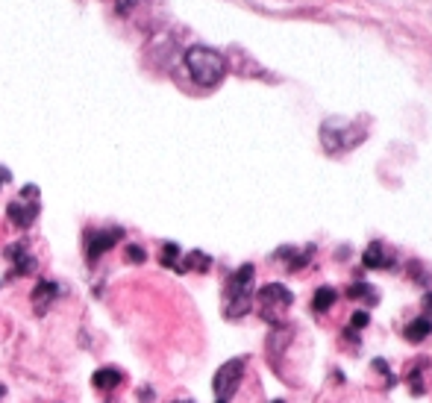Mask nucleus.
I'll return each mask as SVG.
<instances>
[{
  "instance_id": "412c9836",
  "label": "nucleus",
  "mask_w": 432,
  "mask_h": 403,
  "mask_svg": "<svg viewBox=\"0 0 432 403\" xmlns=\"http://www.w3.org/2000/svg\"><path fill=\"white\" fill-rule=\"evenodd\" d=\"M423 312H429V315H432V292H426V295H423Z\"/></svg>"
},
{
  "instance_id": "423d86ee",
  "label": "nucleus",
  "mask_w": 432,
  "mask_h": 403,
  "mask_svg": "<svg viewBox=\"0 0 432 403\" xmlns=\"http://www.w3.org/2000/svg\"><path fill=\"white\" fill-rule=\"evenodd\" d=\"M6 215H9V221H12L15 227L27 230V227L36 221V215H38V203H36V200H30V203H24V200H12V203L6 206Z\"/></svg>"
},
{
  "instance_id": "b1692460",
  "label": "nucleus",
  "mask_w": 432,
  "mask_h": 403,
  "mask_svg": "<svg viewBox=\"0 0 432 403\" xmlns=\"http://www.w3.org/2000/svg\"><path fill=\"white\" fill-rule=\"evenodd\" d=\"M177 403H191V400H177Z\"/></svg>"
},
{
  "instance_id": "a211bd4d",
  "label": "nucleus",
  "mask_w": 432,
  "mask_h": 403,
  "mask_svg": "<svg viewBox=\"0 0 432 403\" xmlns=\"http://www.w3.org/2000/svg\"><path fill=\"white\" fill-rule=\"evenodd\" d=\"M371 324V315L368 312H356L353 318H350V330H362V327H368Z\"/></svg>"
},
{
  "instance_id": "aec40b11",
  "label": "nucleus",
  "mask_w": 432,
  "mask_h": 403,
  "mask_svg": "<svg viewBox=\"0 0 432 403\" xmlns=\"http://www.w3.org/2000/svg\"><path fill=\"white\" fill-rule=\"evenodd\" d=\"M21 200H38V188L36 185H24L21 188Z\"/></svg>"
},
{
  "instance_id": "7ed1b4c3",
  "label": "nucleus",
  "mask_w": 432,
  "mask_h": 403,
  "mask_svg": "<svg viewBox=\"0 0 432 403\" xmlns=\"http://www.w3.org/2000/svg\"><path fill=\"white\" fill-rule=\"evenodd\" d=\"M242 377H245V359H230V362H224L218 371H215L212 389H215V397H218V403H227V400L238 392Z\"/></svg>"
},
{
  "instance_id": "393cba45",
  "label": "nucleus",
  "mask_w": 432,
  "mask_h": 403,
  "mask_svg": "<svg viewBox=\"0 0 432 403\" xmlns=\"http://www.w3.org/2000/svg\"><path fill=\"white\" fill-rule=\"evenodd\" d=\"M274 403H282V400H274Z\"/></svg>"
},
{
  "instance_id": "9d476101",
  "label": "nucleus",
  "mask_w": 432,
  "mask_h": 403,
  "mask_svg": "<svg viewBox=\"0 0 432 403\" xmlns=\"http://www.w3.org/2000/svg\"><path fill=\"white\" fill-rule=\"evenodd\" d=\"M209 265H212V259L206 256V253H200V250H191L182 262H177V271L180 274H185V271H209Z\"/></svg>"
},
{
  "instance_id": "f03ea898",
  "label": "nucleus",
  "mask_w": 432,
  "mask_h": 403,
  "mask_svg": "<svg viewBox=\"0 0 432 403\" xmlns=\"http://www.w3.org/2000/svg\"><path fill=\"white\" fill-rule=\"evenodd\" d=\"M253 265H242L230 280H227V292H224V315L227 318H242L250 310V297H253Z\"/></svg>"
},
{
  "instance_id": "4be33fe9",
  "label": "nucleus",
  "mask_w": 432,
  "mask_h": 403,
  "mask_svg": "<svg viewBox=\"0 0 432 403\" xmlns=\"http://www.w3.org/2000/svg\"><path fill=\"white\" fill-rule=\"evenodd\" d=\"M9 180H12L9 168H0V185H4V183H9Z\"/></svg>"
},
{
  "instance_id": "dca6fc26",
  "label": "nucleus",
  "mask_w": 432,
  "mask_h": 403,
  "mask_svg": "<svg viewBox=\"0 0 432 403\" xmlns=\"http://www.w3.org/2000/svg\"><path fill=\"white\" fill-rule=\"evenodd\" d=\"M409 389H412V394H423V392H426L423 377H421V368H412V371H409Z\"/></svg>"
},
{
  "instance_id": "5701e85b",
  "label": "nucleus",
  "mask_w": 432,
  "mask_h": 403,
  "mask_svg": "<svg viewBox=\"0 0 432 403\" xmlns=\"http://www.w3.org/2000/svg\"><path fill=\"white\" fill-rule=\"evenodd\" d=\"M0 397H4V386H0Z\"/></svg>"
},
{
  "instance_id": "f257e3e1",
  "label": "nucleus",
  "mask_w": 432,
  "mask_h": 403,
  "mask_svg": "<svg viewBox=\"0 0 432 403\" xmlns=\"http://www.w3.org/2000/svg\"><path fill=\"white\" fill-rule=\"evenodd\" d=\"M185 68H188V74L191 80H195L197 86H218L227 74V62L218 51H212V47H203V44H195V47H188L185 51Z\"/></svg>"
},
{
  "instance_id": "20e7f679",
  "label": "nucleus",
  "mask_w": 432,
  "mask_h": 403,
  "mask_svg": "<svg viewBox=\"0 0 432 403\" xmlns=\"http://www.w3.org/2000/svg\"><path fill=\"white\" fill-rule=\"evenodd\" d=\"M292 300H294V295L288 292L285 286H279V282H268V286L259 289V303H262V310H265V318H271L274 312L288 310Z\"/></svg>"
},
{
  "instance_id": "0eeeda50",
  "label": "nucleus",
  "mask_w": 432,
  "mask_h": 403,
  "mask_svg": "<svg viewBox=\"0 0 432 403\" xmlns=\"http://www.w3.org/2000/svg\"><path fill=\"white\" fill-rule=\"evenodd\" d=\"M59 295V286H56V282H51V280H41L38 282V286L33 289V306H36V312L38 315H44L47 312V306H51L53 303V297Z\"/></svg>"
},
{
  "instance_id": "6e6552de",
  "label": "nucleus",
  "mask_w": 432,
  "mask_h": 403,
  "mask_svg": "<svg viewBox=\"0 0 432 403\" xmlns=\"http://www.w3.org/2000/svg\"><path fill=\"white\" fill-rule=\"evenodd\" d=\"M6 256L15 259V271H12L15 277H21V274H33V271H36V259L27 253V245H24V242L6 248Z\"/></svg>"
},
{
  "instance_id": "9b49d317",
  "label": "nucleus",
  "mask_w": 432,
  "mask_h": 403,
  "mask_svg": "<svg viewBox=\"0 0 432 403\" xmlns=\"http://www.w3.org/2000/svg\"><path fill=\"white\" fill-rule=\"evenodd\" d=\"M362 262H365L368 268H389V265H391V259L386 256V250H382V245H379V242H371V245H368V250H365V256H362Z\"/></svg>"
},
{
  "instance_id": "f3484780",
  "label": "nucleus",
  "mask_w": 432,
  "mask_h": 403,
  "mask_svg": "<svg viewBox=\"0 0 432 403\" xmlns=\"http://www.w3.org/2000/svg\"><path fill=\"white\" fill-rule=\"evenodd\" d=\"M127 259H130V262H144V259H148V253H144L138 245H127Z\"/></svg>"
},
{
  "instance_id": "f8f14e48",
  "label": "nucleus",
  "mask_w": 432,
  "mask_h": 403,
  "mask_svg": "<svg viewBox=\"0 0 432 403\" xmlns=\"http://www.w3.org/2000/svg\"><path fill=\"white\" fill-rule=\"evenodd\" d=\"M426 336H432V318L429 315L415 318L409 327H406V339H409V342H423Z\"/></svg>"
},
{
  "instance_id": "39448f33",
  "label": "nucleus",
  "mask_w": 432,
  "mask_h": 403,
  "mask_svg": "<svg viewBox=\"0 0 432 403\" xmlns=\"http://www.w3.org/2000/svg\"><path fill=\"white\" fill-rule=\"evenodd\" d=\"M121 239H124V230H121V227L88 233V242H86V256H88V262H94L98 256H103L109 248H115V242H121Z\"/></svg>"
},
{
  "instance_id": "ddd939ff",
  "label": "nucleus",
  "mask_w": 432,
  "mask_h": 403,
  "mask_svg": "<svg viewBox=\"0 0 432 403\" xmlns=\"http://www.w3.org/2000/svg\"><path fill=\"white\" fill-rule=\"evenodd\" d=\"M332 303H335V289L324 286V289H318V292H315V300H312V310H315V312L321 315V312H326V310H329Z\"/></svg>"
},
{
  "instance_id": "6ab92c4d",
  "label": "nucleus",
  "mask_w": 432,
  "mask_h": 403,
  "mask_svg": "<svg viewBox=\"0 0 432 403\" xmlns=\"http://www.w3.org/2000/svg\"><path fill=\"white\" fill-rule=\"evenodd\" d=\"M135 4H138V0H115V12L118 15H127V12H133Z\"/></svg>"
},
{
  "instance_id": "4468645a",
  "label": "nucleus",
  "mask_w": 432,
  "mask_h": 403,
  "mask_svg": "<svg viewBox=\"0 0 432 403\" xmlns=\"http://www.w3.org/2000/svg\"><path fill=\"white\" fill-rule=\"evenodd\" d=\"M159 259H162V265H165V268H177V259H180V248H177L174 242H168V245L162 248V256H159Z\"/></svg>"
},
{
  "instance_id": "1a4fd4ad",
  "label": "nucleus",
  "mask_w": 432,
  "mask_h": 403,
  "mask_svg": "<svg viewBox=\"0 0 432 403\" xmlns=\"http://www.w3.org/2000/svg\"><path fill=\"white\" fill-rule=\"evenodd\" d=\"M121 380H124V374L118 371V368H101V371H94L91 386L98 389V392H112Z\"/></svg>"
},
{
  "instance_id": "2eb2a0df",
  "label": "nucleus",
  "mask_w": 432,
  "mask_h": 403,
  "mask_svg": "<svg viewBox=\"0 0 432 403\" xmlns=\"http://www.w3.org/2000/svg\"><path fill=\"white\" fill-rule=\"evenodd\" d=\"M347 297H371V303H376L374 286H368V282H353V286L347 289Z\"/></svg>"
}]
</instances>
